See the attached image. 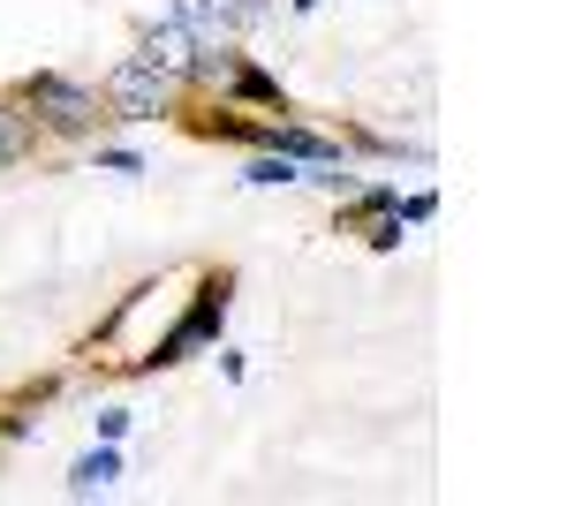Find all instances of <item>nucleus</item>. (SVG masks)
Instances as JSON below:
<instances>
[{"label": "nucleus", "mask_w": 567, "mask_h": 506, "mask_svg": "<svg viewBox=\"0 0 567 506\" xmlns=\"http://www.w3.org/2000/svg\"><path fill=\"white\" fill-rule=\"evenodd\" d=\"M16 99L31 106L39 136H61V144H84V136H99V122H106L99 91H91V84H76V76H53V69L23 76V84H16Z\"/></svg>", "instance_id": "obj_2"}, {"label": "nucleus", "mask_w": 567, "mask_h": 506, "mask_svg": "<svg viewBox=\"0 0 567 506\" xmlns=\"http://www.w3.org/2000/svg\"><path fill=\"white\" fill-rule=\"evenodd\" d=\"M114 476H122V446H114V438H106V446H99V454H84V462L69 468V499H91V492H106V484H114Z\"/></svg>", "instance_id": "obj_8"}, {"label": "nucleus", "mask_w": 567, "mask_h": 506, "mask_svg": "<svg viewBox=\"0 0 567 506\" xmlns=\"http://www.w3.org/2000/svg\"><path fill=\"white\" fill-rule=\"evenodd\" d=\"M219 8H227V23H235V31H258L265 16H272V0H219Z\"/></svg>", "instance_id": "obj_10"}, {"label": "nucleus", "mask_w": 567, "mask_h": 506, "mask_svg": "<svg viewBox=\"0 0 567 506\" xmlns=\"http://www.w3.org/2000/svg\"><path fill=\"white\" fill-rule=\"evenodd\" d=\"M0 174H8V167H0Z\"/></svg>", "instance_id": "obj_15"}, {"label": "nucleus", "mask_w": 567, "mask_h": 506, "mask_svg": "<svg viewBox=\"0 0 567 506\" xmlns=\"http://www.w3.org/2000/svg\"><path fill=\"white\" fill-rule=\"evenodd\" d=\"M393 211H401V227H416V219H432V211H439V197H432V189H416V197H401Z\"/></svg>", "instance_id": "obj_12"}, {"label": "nucleus", "mask_w": 567, "mask_h": 506, "mask_svg": "<svg viewBox=\"0 0 567 506\" xmlns=\"http://www.w3.org/2000/svg\"><path fill=\"white\" fill-rule=\"evenodd\" d=\"M243 182H250V189H288V182H303V167H296V159H288V152H258V159H250V174H243Z\"/></svg>", "instance_id": "obj_9"}, {"label": "nucleus", "mask_w": 567, "mask_h": 506, "mask_svg": "<svg viewBox=\"0 0 567 506\" xmlns=\"http://www.w3.org/2000/svg\"><path fill=\"white\" fill-rule=\"evenodd\" d=\"M99 167L106 174H144V159H136V152H99Z\"/></svg>", "instance_id": "obj_14"}, {"label": "nucleus", "mask_w": 567, "mask_h": 506, "mask_svg": "<svg viewBox=\"0 0 567 506\" xmlns=\"http://www.w3.org/2000/svg\"><path fill=\"white\" fill-rule=\"evenodd\" d=\"M227 296H235V272L219 265V272H205V280H197L189 310H182L175 326H167V333L136 355L130 371H136V379H152V371H175V363H189L197 348H213V340H219V318H227Z\"/></svg>", "instance_id": "obj_1"}, {"label": "nucleus", "mask_w": 567, "mask_h": 506, "mask_svg": "<svg viewBox=\"0 0 567 506\" xmlns=\"http://www.w3.org/2000/svg\"><path fill=\"white\" fill-rule=\"evenodd\" d=\"M393 205H401V189H393V182H371V189H341V227H349V235H363V227H371V219H386Z\"/></svg>", "instance_id": "obj_7"}, {"label": "nucleus", "mask_w": 567, "mask_h": 506, "mask_svg": "<svg viewBox=\"0 0 567 506\" xmlns=\"http://www.w3.org/2000/svg\"><path fill=\"white\" fill-rule=\"evenodd\" d=\"M219 99L227 106H258V114H288V91H280V76H265L258 61H227V76H219Z\"/></svg>", "instance_id": "obj_4"}, {"label": "nucleus", "mask_w": 567, "mask_h": 506, "mask_svg": "<svg viewBox=\"0 0 567 506\" xmlns=\"http://www.w3.org/2000/svg\"><path fill=\"white\" fill-rule=\"evenodd\" d=\"M99 106H106V122H167L182 106V84H167L159 69H144V61H114L106 69V84H99Z\"/></svg>", "instance_id": "obj_3"}, {"label": "nucleus", "mask_w": 567, "mask_h": 506, "mask_svg": "<svg viewBox=\"0 0 567 506\" xmlns=\"http://www.w3.org/2000/svg\"><path fill=\"white\" fill-rule=\"evenodd\" d=\"M39 144L45 136H39V122H31V106H23L16 91H0V167H23Z\"/></svg>", "instance_id": "obj_6"}, {"label": "nucleus", "mask_w": 567, "mask_h": 506, "mask_svg": "<svg viewBox=\"0 0 567 506\" xmlns=\"http://www.w3.org/2000/svg\"><path fill=\"white\" fill-rule=\"evenodd\" d=\"M189 53H197V45H189V31H182L175 16H159V23L136 39V61H144V69H159L167 84H182V76H189Z\"/></svg>", "instance_id": "obj_5"}, {"label": "nucleus", "mask_w": 567, "mask_h": 506, "mask_svg": "<svg viewBox=\"0 0 567 506\" xmlns=\"http://www.w3.org/2000/svg\"><path fill=\"white\" fill-rule=\"evenodd\" d=\"M363 242H371V250H401V211L371 219V227H363Z\"/></svg>", "instance_id": "obj_11"}, {"label": "nucleus", "mask_w": 567, "mask_h": 506, "mask_svg": "<svg viewBox=\"0 0 567 506\" xmlns=\"http://www.w3.org/2000/svg\"><path fill=\"white\" fill-rule=\"evenodd\" d=\"M99 438L122 446V438H130V409H99Z\"/></svg>", "instance_id": "obj_13"}]
</instances>
